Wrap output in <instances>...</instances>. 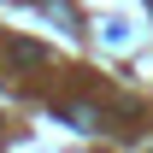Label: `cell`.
<instances>
[{
  "label": "cell",
  "mask_w": 153,
  "mask_h": 153,
  "mask_svg": "<svg viewBox=\"0 0 153 153\" xmlns=\"http://www.w3.org/2000/svg\"><path fill=\"white\" fill-rule=\"evenodd\" d=\"M59 118H71V130H100V112H94V106H59Z\"/></svg>",
  "instance_id": "obj_1"
},
{
  "label": "cell",
  "mask_w": 153,
  "mask_h": 153,
  "mask_svg": "<svg viewBox=\"0 0 153 153\" xmlns=\"http://www.w3.org/2000/svg\"><path fill=\"white\" fill-rule=\"evenodd\" d=\"M12 65H47V53L36 41H12Z\"/></svg>",
  "instance_id": "obj_2"
},
{
  "label": "cell",
  "mask_w": 153,
  "mask_h": 153,
  "mask_svg": "<svg viewBox=\"0 0 153 153\" xmlns=\"http://www.w3.org/2000/svg\"><path fill=\"white\" fill-rule=\"evenodd\" d=\"M147 6H153V0H147Z\"/></svg>",
  "instance_id": "obj_3"
}]
</instances>
